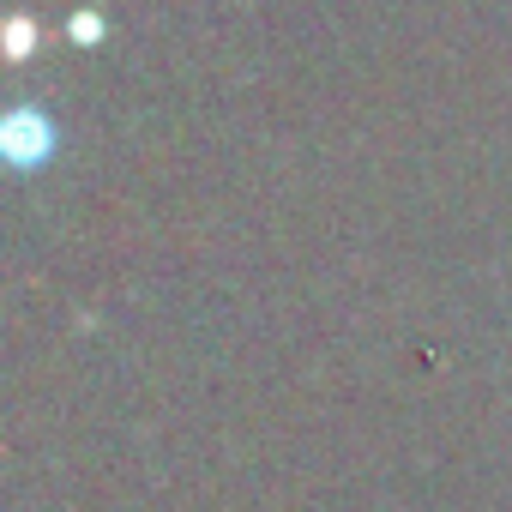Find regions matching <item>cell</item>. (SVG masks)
Listing matches in <instances>:
<instances>
[{
    "mask_svg": "<svg viewBox=\"0 0 512 512\" xmlns=\"http://www.w3.org/2000/svg\"><path fill=\"white\" fill-rule=\"evenodd\" d=\"M55 145H61V133H55V121L43 115V109H13L7 121H0V151H7V163L19 169V175H31V169H43L49 157H55Z\"/></svg>",
    "mask_w": 512,
    "mask_h": 512,
    "instance_id": "6da1fadb",
    "label": "cell"
},
{
    "mask_svg": "<svg viewBox=\"0 0 512 512\" xmlns=\"http://www.w3.org/2000/svg\"><path fill=\"white\" fill-rule=\"evenodd\" d=\"M31 43H37V25L19 13V19L7 25V49H13V61H31Z\"/></svg>",
    "mask_w": 512,
    "mask_h": 512,
    "instance_id": "7a4b0ae2",
    "label": "cell"
},
{
    "mask_svg": "<svg viewBox=\"0 0 512 512\" xmlns=\"http://www.w3.org/2000/svg\"><path fill=\"white\" fill-rule=\"evenodd\" d=\"M73 43H103V19L97 13H79L73 19Z\"/></svg>",
    "mask_w": 512,
    "mask_h": 512,
    "instance_id": "3957f363",
    "label": "cell"
}]
</instances>
